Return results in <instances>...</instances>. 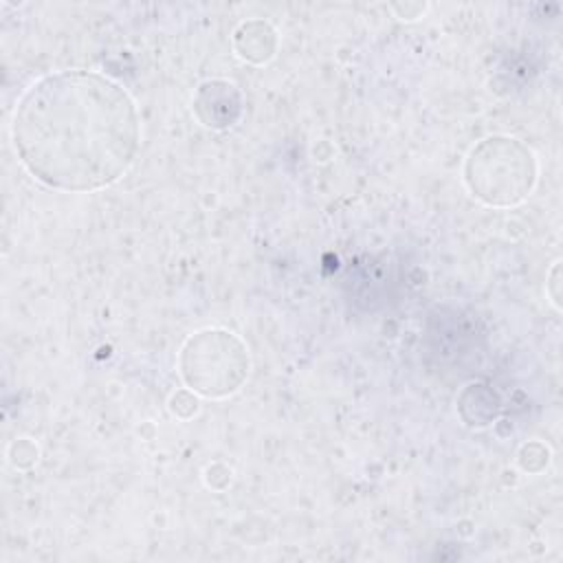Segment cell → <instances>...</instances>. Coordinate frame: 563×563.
I'll list each match as a JSON object with an SVG mask.
<instances>
[{
    "instance_id": "6da1fadb",
    "label": "cell",
    "mask_w": 563,
    "mask_h": 563,
    "mask_svg": "<svg viewBox=\"0 0 563 563\" xmlns=\"http://www.w3.org/2000/svg\"><path fill=\"white\" fill-rule=\"evenodd\" d=\"M11 136L24 169L42 185L84 194L110 187L134 163L141 119L132 95L92 70H62L31 84Z\"/></svg>"
},
{
    "instance_id": "7a4b0ae2",
    "label": "cell",
    "mask_w": 563,
    "mask_h": 563,
    "mask_svg": "<svg viewBox=\"0 0 563 563\" xmlns=\"http://www.w3.org/2000/svg\"><path fill=\"white\" fill-rule=\"evenodd\" d=\"M464 183L486 205H517L530 196L537 183V163L530 147L519 139L490 136L471 150Z\"/></svg>"
},
{
    "instance_id": "3957f363",
    "label": "cell",
    "mask_w": 563,
    "mask_h": 563,
    "mask_svg": "<svg viewBox=\"0 0 563 563\" xmlns=\"http://www.w3.org/2000/svg\"><path fill=\"white\" fill-rule=\"evenodd\" d=\"M178 367L191 391L205 398H224L246 380L249 350L233 332L200 330L183 345Z\"/></svg>"
},
{
    "instance_id": "277c9868",
    "label": "cell",
    "mask_w": 563,
    "mask_h": 563,
    "mask_svg": "<svg viewBox=\"0 0 563 563\" xmlns=\"http://www.w3.org/2000/svg\"><path fill=\"white\" fill-rule=\"evenodd\" d=\"M213 110L207 112L200 123L207 128H229L238 121L240 112H242V95L235 88V84L224 81V79H213V81H205L198 88V95L194 99V106H211Z\"/></svg>"
},
{
    "instance_id": "5b68a950",
    "label": "cell",
    "mask_w": 563,
    "mask_h": 563,
    "mask_svg": "<svg viewBox=\"0 0 563 563\" xmlns=\"http://www.w3.org/2000/svg\"><path fill=\"white\" fill-rule=\"evenodd\" d=\"M235 51L242 59L253 64H264L275 55L277 48V33L268 22L249 20L240 24L235 31Z\"/></svg>"
}]
</instances>
